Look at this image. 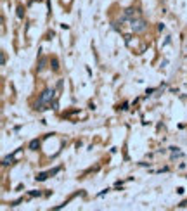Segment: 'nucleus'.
<instances>
[{
  "label": "nucleus",
  "mask_w": 187,
  "mask_h": 211,
  "mask_svg": "<svg viewBox=\"0 0 187 211\" xmlns=\"http://www.w3.org/2000/svg\"><path fill=\"white\" fill-rule=\"evenodd\" d=\"M54 97H56V92H54L52 88H45L43 92L40 93V97H38V102L35 104V109L37 111H42V106H45V109H50V104L54 102Z\"/></svg>",
  "instance_id": "nucleus-1"
},
{
  "label": "nucleus",
  "mask_w": 187,
  "mask_h": 211,
  "mask_svg": "<svg viewBox=\"0 0 187 211\" xmlns=\"http://www.w3.org/2000/svg\"><path fill=\"white\" fill-rule=\"evenodd\" d=\"M130 28L134 33H144L147 30V21H144V19H132Z\"/></svg>",
  "instance_id": "nucleus-2"
},
{
  "label": "nucleus",
  "mask_w": 187,
  "mask_h": 211,
  "mask_svg": "<svg viewBox=\"0 0 187 211\" xmlns=\"http://www.w3.org/2000/svg\"><path fill=\"white\" fill-rule=\"evenodd\" d=\"M28 147H30V151H38V149H40V140H37V138H35V140H31Z\"/></svg>",
  "instance_id": "nucleus-3"
},
{
  "label": "nucleus",
  "mask_w": 187,
  "mask_h": 211,
  "mask_svg": "<svg viewBox=\"0 0 187 211\" xmlns=\"http://www.w3.org/2000/svg\"><path fill=\"white\" fill-rule=\"evenodd\" d=\"M137 12V9H134V7H128V9H125V16H123V19H128V18H132V16Z\"/></svg>",
  "instance_id": "nucleus-4"
},
{
  "label": "nucleus",
  "mask_w": 187,
  "mask_h": 211,
  "mask_svg": "<svg viewBox=\"0 0 187 211\" xmlns=\"http://www.w3.org/2000/svg\"><path fill=\"white\" fill-rule=\"evenodd\" d=\"M12 161H14V154H11V156H7V158H4L2 164H4V166H9V164H12Z\"/></svg>",
  "instance_id": "nucleus-5"
},
{
  "label": "nucleus",
  "mask_w": 187,
  "mask_h": 211,
  "mask_svg": "<svg viewBox=\"0 0 187 211\" xmlns=\"http://www.w3.org/2000/svg\"><path fill=\"white\" fill-rule=\"evenodd\" d=\"M49 177H50V173H49V171H47V173H40V175L37 177V182H45V180H47Z\"/></svg>",
  "instance_id": "nucleus-6"
},
{
  "label": "nucleus",
  "mask_w": 187,
  "mask_h": 211,
  "mask_svg": "<svg viewBox=\"0 0 187 211\" xmlns=\"http://www.w3.org/2000/svg\"><path fill=\"white\" fill-rule=\"evenodd\" d=\"M16 14H18V18H19V19L24 18V9H23L21 5H19V7H18V12H16Z\"/></svg>",
  "instance_id": "nucleus-7"
},
{
  "label": "nucleus",
  "mask_w": 187,
  "mask_h": 211,
  "mask_svg": "<svg viewBox=\"0 0 187 211\" xmlns=\"http://www.w3.org/2000/svg\"><path fill=\"white\" fill-rule=\"evenodd\" d=\"M52 69H54V71H57V69H59V63H57V59H56V57L52 59Z\"/></svg>",
  "instance_id": "nucleus-8"
},
{
  "label": "nucleus",
  "mask_w": 187,
  "mask_h": 211,
  "mask_svg": "<svg viewBox=\"0 0 187 211\" xmlns=\"http://www.w3.org/2000/svg\"><path fill=\"white\" fill-rule=\"evenodd\" d=\"M30 196H31V197H38V196H42V192H40V190H31Z\"/></svg>",
  "instance_id": "nucleus-9"
},
{
  "label": "nucleus",
  "mask_w": 187,
  "mask_h": 211,
  "mask_svg": "<svg viewBox=\"0 0 187 211\" xmlns=\"http://www.w3.org/2000/svg\"><path fill=\"white\" fill-rule=\"evenodd\" d=\"M59 170H61V168L57 166V168H54L52 171H49V173H50V177H52V175H56V173H59Z\"/></svg>",
  "instance_id": "nucleus-10"
},
{
  "label": "nucleus",
  "mask_w": 187,
  "mask_h": 211,
  "mask_svg": "<svg viewBox=\"0 0 187 211\" xmlns=\"http://www.w3.org/2000/svg\"><path fill=\"white\" fill-rule=\"evenodd\" d=\"M153 92H154V88H149V90L146 92V97H151V95H153Z\"/></svg>",
  "instance_id": "nucleus-11"
}]
</instances>
